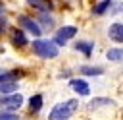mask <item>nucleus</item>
<instances>
[{"mask_svg": "<svg viewBox=\"0 0 123 120\" xmlns=\"http://www.w3.org/2000/svg\"><path fill=\"white\" fill-rule=\"evenodd\" d=\"M106 58L110 62H123V46H115V48H110L106 52Z\"/></svg>", "mask_w": 123, "mask_h": 120, "instance_id": "13", "label": "nucleus"}, {"mask_svg": "<svg viewBox=\"0 0 123 120\" xmlns=\"http://www.w3.org/2000/svg\"><path fill=\"white\" fill-rule=\"evenodd\" d=\"M73 48L77 50V52H81V54H85V56H90L92 54V50H94V41H77L75 45H73Z\"/></svg>", "mask_w": 123, "mask_h": 120, "instance_id": "9", "label": "nucleus"}, {"mask_svg": "<svg viewBox=\"0 0 123 120\" xmlns=\"http://www.w3.org/2000/svg\"><path fill=\"white\" fill-rule=\"evenodd\" d=\"M2 74H4V70H2V68H0V77H2Z\"/></svg>", "mask_w": 123, "mask_h": 120, "instance_id": "21", "label": "nucleus"}, {"mask_svg": "<svg viewBox=\"0 0 123 120\" xmlns=\"http://www.w3.org/2000/svg\"><path fill=\"white\" fill-rule=\"evenodd\" d=\"M108 37H110L113 43L121 45V43H123V23H121V21L110 23V27H108Z\"/></svg>", "mask_w": 123, "mask_h": 120, "instance_id": "7", "label": "nucleus"}, {"mask_svg": "<svg viewBox=\"0 0 123 120\" xmlns=\"http://www.w3.org/2000/svg\"><path fill=\"white\" fill-rule=\"evenodd\" d=\"M42 105H44V101H42V95L40 93L29 97V112L31 114H38L42 110Z\"/></svg>", "mask_w": 123, "mask_h": 120, "instance_id": "11", "label": "nucleus"}, {"mask_svg": "<svg viewBox=\"0 0 123 120\" xmlns=\"http://www.w3.org/2000/svg\"><path fill=\"white\" fill-rule=\"evenodd\" d=\"M31 50H33V54H37L38 58H44V60H52L60 54V46L50 39H35L31 43Z\"/></svg>", "mask_w": 123, "mask_h": 120, "instance_id": "2", "label": "nucleus"}, {"mask_svg": "<svg viewBox=\"0 0 123 120\" xmlns=\"http://www.w3.org/2000/svg\"><path fill=\"white\" fill-rule=\"evenodd\" d=\"M77 33H79V29H77L75 25H63V27H60V29L56 31V35H54V43H56L58 46H65Z\"/></svg>", "mask_w": 123, "mask_h": 120, "instance_id": "4", "label": "nucleus"}, {"mask_svg": "<svg viewBox=\"0 0 123 120\" xmlns=\"http://www.w3.org/2000/svg\"><path fill=\"white\" fill-rule=\"evenodd\" d=\"M27 6L33 10H38V12H52V8H54V4L50 0H27Z\"/></svg>", "mask_w": 123, "mask_h": 120, "instance_id": "10", "label": "nucleus"}, {"mask_svg": "<svg viewBox=\"0 0 123 120\" xmlns=\"http://www.w3.org/2000/svg\"><path fill=\"white\" fill-rule=\"evenodd\" d=\"M79 72H81V75H102L104 68L102 66H88V64H85V66L79 68Z\"/></svg>", "mask_w": 123, "mask_h": 120, "instance_id": "12", "label": "nucleus"}, {"mask_svg": "<svg viewBox=\"0 0 123 120\" xmlns=\"http://www.w3.org/2000/svg\"><path fill=\"white\" fill-rule=\"evenodd\" d=\"M17 83L19 81H0V95L17 93Z\"/></svg>", "mask_w": 123, "mask_h": 120, "instance_id": "14", "label": "nucleus"}, {"mask_svg": "<svg viewBox=\"0 0 123 120\" xmlns=\"http://www.w3.org/2000/svg\"><path fill=\"white\" fill-rule=\"evenodd\" d=\"M4 29H6V19H4V17H0V33H2Z\"/></svg>", "mask_w": 123, "mask_h": 120, "instance_id": "19", "label": "nucleus"}, {"mask_svg": "<svg viewBox=\"0 0 123 120\" xmlns=\"http://www.w3.org/2000/svg\"><path fill=\"white\" fill-rule=\"evenodd\" d=\"M102 105H106V106H113L115 103H113L111 99H104V97H98V99H92V101L88 103V110H96V108H100Z\"/></svg>", "mask_w": 123, "mask_h": 120, "instance_id": "15", "label": "nucleus"}, {"mask_svg": "<svg viewBox=\"0 0 123 120\" xmlns=\"http://www.w3.org/2000/svg\"><path fill=\"white\" fill-rule=\"evenodd\" d=\"M38 25H40V29L42 31H52L54 29V17L50 15V12H40V15H38Z\"/></svg>", "mask_w": 123, "mask_h": 120, "instance_id": "8", "label": "nucleus"}, {"mask_svg": "<svg viewBox=\"0 0 123 120\" xmlns=\"http://www.w3.org/2000/svg\"><path fill=\"white\" fill-rule=\"evenodd\" d=\"M113 8V0H100L96 6H94V14L96 15H104L108 10Z\"/></svg>", "mask_w": 123, "mask_h": 120, "instance_id": "16", "label": "nucleus"}, {"mask_svg": "<svg viewBox=\"0 0 123 120\" xmlns=\"http://www.w3.org/2000/svg\"><path fill=\"white\" fill-rule=\"evenodd\" d=\"M4 10H6V6H4V2L0 0V14H4Z\"/></svg>", "mask_w": 123, "mask_h": 120, "instance_id": "20", "label": "nucleus"}, {"mask_svg": "<svg viewBox=\"0 0 123 120\" xmlns=\"http://www.w3.org/2000/svg\"><path fill=\"white\" fill-rule=\"evenodd\" d=\"M111 14H119V12H123V4H113V8L110 10Z\"/></svg>", "mask_w": 123, "mask_h": 120, "instance_id": "18", "label": "nucleus"}, {"mask_svg": "<svg viewBox=\"0 0 123 120\" xmlns=\"http://www.w3.org/2000/svg\"><path fill=\"white\" fill-rule=\"evenodd\" d=\"M17 25L23 31H27L29 35H33L35 39H40V35H42V29H40L38 21L33 19V17H29V15H25V14H19L17 15Z\"/></svg>", "mask_w": 123, "mask_h": 120, "instance_id": "3", "label": "nucleus"}, {"mask_svg": "<svg viewBox=\"0 0 123 120\" xmlns=\"http://www.w3.org/2000/svg\"><path fill=\"white\" fill-rule=\"evenodd\" d=\"M79 110V99H67L52 106L48 112V120H69Z\"/></svg>", "mask_w": 123, "mask_h": 120, "instance_id": "1", "label": "nucleus"}, {"mask_svg": "<svg viewBox=\"0 0 123 120\" xmlns=\"http://www.w3.org/2000/svg\"><path fill=\"white\" fill-rule=\"evenodd\" d=\"M69 87H71L79 97H88V95H90V87H88L86 79H83V77H71V79H69Z\"/></svg>", "mask_w": 123, "mask_h": 120, "instance_id": "5", "label": "nucleus"}, {"mask_svg": "<svg viewBox=\"0 0 123 120\" xmlns=\"http://www.w3.org/2000/svg\"><path fill=\"white\" fill-rule=\"evenodd\" d=\"M0 120H19V116L15 112H10V110H2L0 108Z\"/></svg>", "mask_w": 123, "mask_h": 120, "instance_id": "17", "label": "nucleus"}, {"mask_svg": "<svg viewBox=\"0 0 123 120\" xmlns=\"http://www.w3.org/2000/svg\"><path fill=\"white\" fill-rule=\"evenodd\" d=\"M10 41H12V45H13L15 48H23V46L29 45V39H27V35H25L23 29H12Z\"/></svg>", "mask_w": 123, "mask_h": 120, "instance_id": "6", "label": "nucleus"}]
</instances>
